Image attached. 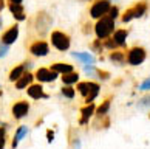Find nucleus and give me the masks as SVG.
<instances>
[{"mask_svg": "<svg viewBox=\"0 0 150 149\" xmlns=\"http://www.w3.org/2000/svg\"><path fill=\"white\" fill-rule=\"evenodd\" d=\"M33 82H34V73H33V71H25V73L14 82V89L19 90V92L26 90Z\"/></svg>", "mask_w": 150, "mask_h": 149, "instance_id": "14", "label": "nucleus"}, {"mask_svg": "<svg viewBox=\"0 0 150 149\" xmlns=\"http://www.w3.org/2000/svg\"><path fill=\"white\" fill-rule=\"evenodd\" d=\"M138 90H141V92H150V78H146L141 84L139 87H138Z\"/></svg>", "mask_w": 150, "mask_h": 149, "instance_id": "32", "label": "nucleus"}, {"mask_svg": "<svg viewBox=\"0 0 150 149\" xmlns=\"http://www.w3.org/2000/svg\"><path fill=\"white\" fill-rule=\"evenodd\" d=\"M90 50L93 53H98V54H101L102 51H104V42L101 41V39H94L91 43H90Z\"/></svg>", "mask_w": 150, "mask_h": 149, "instance_id": "26", "label": "nucleus"}, {"mask_svg": "<svg viewBox=\"0 0 150 149\" xmlns=\"http://www.w3.org/2000/svg\"><path fill=\"white\" fill-rule=\"evenodd\" d=\"M149 9V5L146 0H139V2H136L135 5H132L130 8H127L124 13L121 16V22L122 24H129L132 22L133 19H141L144 14L147 13Z\"/></svg>", "mask_w": 150, "mask_h": 149, "instance_id": "4", "label": "nucleus"}, {"mask_svg": "<svg viewBox=\"0 0 150 149\" xmlns=\"http://www.w3.org/2000/svg\"><path fill=\"white\" fill-rule=\"evenodd\" d=\"M42 123H43V120H42V118H40V120H37V121H36V128H39V126H40Z\"/></svg>", "mask_w": 150, "mask_h": 149, "instance_id": "39", "label": "nucleus"}, {"mask_svg": "<svg viewBox=\"0 0 150 149\" xmlns=\"http://www.w3.org/2000/svg\"><path fill=\"white\" fill-rule=\"evenodd\" d=\"M6 6L9 9V13L11 16L17 20V24L19 22H23L26 20V14H25V8H23V5H16V3H6Z\"/></svg>", "mask_w": 150, "mask_h": 149, "instance_id": "18", "label": "nucleus"}, {"mask_svg": "<svg viewBox=\"0 0 150 149\" xmlns=\"http://www.w3.org/2000/svg\"><path fill=\"white\" fill-rule=\"evenodd\" d=\"M108 61L115 65H125V53L122 50H113L108 53Z\"/></svg>", "mask_w": 150, "mask_h": 149, "instance_id": "22", "label": "nucleus"}, {"mask_svg": "<svg viewBox=\"0 0 150 149\" xmlns=\"http://www.w3.org/2000/svg\"><path fill=\"white\" fill-rule=\"evenodd\" d=\"M8 129H9V124L6 123V121H0V149H5V148H6Z\"/></svg>", "mask_w": 150, "mask_h": 149, "instance_id": "24", "label": "nucleus"}, {"mask_svg": "<svg viewBox=\"0 0 150 149\" xmlns=\"http://www.w3.org/2000/svg\"><path fill=\"white\" fill-rule=\"evenodd\" d=\"M60 81H62V86H76L81 81V75L74 70V71H70V73L60 75Z\"/></svg>", "mask_w": 150, "mask_h": 149, "instance_id": "21", "label": "nucleus"}, {"mask_svg": "<svg viewBox=\"0 0 150 149\" xmlns=\"http://www.w3.org/2000/svg\"><path fill=\"white\" fill-rule=\"evenodd\" d=\"M104 48L108 50V51H113V50H118V45H116V42L112 39V37H108V39H104Z\"/></svg>", "mask_w": 150, "mask_h": 149, "instance_id": "30", "label": "nucleus"}, {"mask_svg": "<svg viewBox=\"0 0 150 149\" xmlns=\"http://www.w3.org/2000/svg\"><path fill=\"white\" fill-rule=\"evenodd\" d=\"M25 71H26V70H25V67H23V64H17V65H14V67L9 70V73H8V81L14 84V82L17 81V79L20 78V76L25 73Z\"/></svg>", "mask_w": 150, "mask_h": 149, "instance_id": "23", "label": "nucleus"}, {"mask_svg": "<svg viewBox=\"0 0 150 149\" xmlns=\"http://www.w3.org/2000/svg\"><path fill=\"white\" fill-rule=\"evenodd\" d=\"M112 78V73L107 70H102V68H96V79L101 81V82H105Z\"/></svg>", "mask_w": 150, "mask_h": 149, "instance_id": "27", "label": "nucleus"}, {"mask_svg": "<svg viewBox=\"0 0 150 149\" xmlns=\"http://www.w3.org/2000/svg\"><path fill=\"white\" fill-rule=\"evenodd\" d=\"M30 110H31L30 101H26V99H16L13 103V106H11V115H13V118L16 121H22L23 118L28 117Z\"/></svg>", "mask_w": 150, "mask_h": 149, "instance_id": "7", "label": "nucleus"}, {"mask_svg": "<svg viewBox=\"0 0 150 149\" xmlns=\"http://www.w3.org/2000/svg\"><path fill=\"white\" fill-rule=\"evenodd\" d=\"M91 26H93V25H90V24H85V25H84V28H82V33H84L85 36H87V34H90V33L93 31Z\"/></svg>", "mask_w": 150, "mask_h": 149, "instance_id": "35", "label": "nucleus"}, {"mask_svg": "<svg viewBox=\"0 0 150 149\" xmlns=\"http://www.w3.org/2000/svg\"><path fill=\"white\" fill-rule=\"evenodd\" d=\"M127 37H129V30H125V28L115 30V33L112 34V39L116 42V45H118V48H125Z\"/></svg>", "mask_w": 150, "mask_h": 149, "instance_id": "20", "label": "nucleus"}, {"mask_svg": "<svg viewBox=\"0 0 150 149\" xmlns=\"http://www.w3.org/2000/svg\"><path fill=\"white\" fill-rule=\"evenodd\" d=\"M82 68H84V73L88 78H96V65H82Z\"/></svg>", "mask_w": 150, "mask_h": 149, "instance_id": "28", "label": "nucleus"}, {"mask_svg": "<svg viewBox=\"0 0 150 149\" xmlns=\"http://www.w3.org/2000/svg\"><path fill=\"white\" fill-rule=\"evenodd\" d=\"M57 78H60V76L56 71H53L50 67H37L34 71V79L39 84H51Z\"/></svg>", "mask_w": 150, "mask_h": 149, "instance_id": "9", "label": "nucleus"}, {"mask_svg": "<svg viewBox=\"0 0 150 149\" xmlns=\"http://www.w3.org/2000/svg\"><path fill=\"white\" fill-rule=\"evenodd\" d=\"M5 6H6V0H0V13L5 9Z\"/></svg>", "mask_w": 150, "mask_h": 149, "instance_id": "37", "label": "nucleus"}, {"mask_svg": "<svg viewBox=\"0 0 150 149\" xmlns=\"http://www.w3.org/2000/svg\"><path fill=\"white\" fill-rule=\"evenodd\" d=\"M50 68L53 71L60 76V75H65V73H70V71H74V65L70 64V62H64V61H56V62H51Z\"/></svg>", "mask_w": 150, "mask_h": 149, "instance_id": "17", "label": "nucleus"}, {"mask_svg": "<svg viewBox=\"0 0 150 149\" xmlns=\"http://www.w3.org/2000/svg\"><path fill=\"white\" fill-rule=\"evenodd\" d=\"M0 89H2V86H0Z\"/></svg>", "mask_w": 150, "mask_h": 149, "instance_id": "42", "label": "nucleus"}, {"mask_svg": "<svg viewBox=\"0 0 150 149\" xmlns=\"http://www.w3.org/2000/svg\"><path fill=\"white\" fill-rule=\"evenodd\" d=\"M60 95H62L65 99H74L76 98V89L74 86H62L60 87Z\"/></svg>", "mask_w": 150, "mask_h": 149, "instance_id": "25", "label": "nucleus"}, {"mask_svg": "<svg viewBox=\"0 0 150 149\" xmlns=\"http://www.w3.org/2000/svg\"><path fill=\"white\" fill-rule=\"evenodd\" d=\"M82 2H90V0H82Z\"/></svg>", "mask_w": 150, "mask_h": 149, "instance_id": "41", "label": "nucleus"}, {"mask_svg": "<svg viewBox=\"0 0 150 149\" xmlns=\"http://www.w3.org/2000/svg\"><path fill=\"white\" fill-rule=\"evenodd\" d=\"M47 137H48V143H51V141L54 140V132L48 129V130H47Z\"/></svg>", "mask_w": 150, "mask_h": 149, "instance_id": "36", "label": "nucleus"}, {"mask_svg": "<svg viewBox=\"0 0 150 149\" xmlns=\"http://www.w3.org/2000/svg\"><path fill=\"white\" fill-rule=\"evenodd\" d=\"M19 34H20V28H19V24H13L11 26H8L6 30L2 33V36H0V41H2L5 45H14L16 42L19 39Z\"/></svg>", "mask_w": 150, "mask_h": 149, "instance_id": "11", "label": "nucleus"}, {"mask_svg": "<svg viewBox=\"0 0 150 149\" xmlns=\"http://www.w3.org/2000/svg\"><path fill=\"white\" fill-rule=\"evenodd\" d=\"M8 51H9V47H8V45H5V43L0 41V59H3L5 56H6Z\"/></svg>", "mask_w": 150, "mask_h": 149, "instance_id": "34", "label": "nucleus"}, {"mask_svg": "<svg viewBox=\"0 0 150 149\" xmlns=\"http://www.w3.org/2000/svg\"><path fill=\"white\" fill-rule=\"evenodd\" d=\"M108 17H112L113 20H116V19H118V16H119V8L118 6H113V5H112V8H110V11H108Z\"/></svg>", "mask_w": 150, "mask_h": 149, "instance_id": "33", "label": "nucleus"}, {"mask_svg": "<svg viewBox=\"0 0 150 149\" xmlns=\"http://www.w3.org/2000/svg\"><path fill=\"white\" fill-rule=\"evenodd\" d=\"M50 42H51L53 48H56L57 51L65 53L68 51L71 47V37L68 33L60 31V30H54L50 33Z\"/></svg>", "mask_w": 150, "mask_h": 149, "instance_id": "3", "label": "nucleus"}, {"mask_svg": "<svg viewBox=\"0 0 150 149\" xmlns=\"http://www.w3.org/2000/svg\"><path fill=\"white\" fill-rule=\"evenodd\" d=\"M76 92L82 96L84 104H90V103H94V99L101 93V84L96 81H91V79L79 81L76 84Z\"/></svg>", "mask_w": 150, "mask_h": 149, "instance_id": "1", "label": "nucleus"}, {"mask_svg": "<svg viewBox=\"0 0 150 149\" xmlns=\"http://www.w3.org/2000/svg\"><path fill=\"white\" fill-rule=\"evenodd\" d=\"M70 146H71V149H81V138L77 135H74V137H71L70 138Z\"/></svg>", "mask_w": 150, "mask_h": 149, "instance_id": "31", "label": "nucleus"}, {"mask_svg": "<svg viewBox=\"0 0 150 149\" xmlns=\"http://www.w3.org/2000/svg\"><path fill=\"white\" fill-rule=\"evenodd\" d=\"M8 3H16V5H23V0H8Z\"/></svg>", "mask_w": 150, "mask_h": 149, "instance_id": "38", "label": "nucleus"}, {"mask_svg": "<svg viewBox=\"0 0 150 149\" xmlns=\"http://www.w3.org/2000/svg\"><path fill=\"white\" fill-rule=\"evenodd\" d=\"M110 8H112V2H110V0H94L93 5L90 6L88 14H90L91 19L98 20V19L104 17V16H107Z\"/></svg>", "mask_w": 150, "mask_h": 149, "instance_id": "8", "label": "nucleus"}, {"mask_svg": "<svg viewBox=\"0 0 150 149\" xmlns=\"http://www.w3.org/2000/svg\"><path fill=\"white\" fill-rule=\"evenodd\" d=\"M112 99H113V96H107L101 104H99V106L96 107V113H94V118H96V120H101V118L108 117L110 107H112Z\"/></svg>", "mask_w": 150, "mask_h": 149, "instance_id": "16", "label": "nucleus"}, {"mask_svg": "<svg viewBox=\"0 0 150 149\" xmlns=\"http://www.w3.org/2000/svg\"><path fill=\"white\" fill-rule=\"evenodd\" d=\"M71 56H73L76 61H79L82 65H94L96 64V58L88 51H73Z\"/></svg>", "mask_w": 150, "mask_h": 149, "instance_id": "19", "label": "nucleus"}, {"mask_svg": "<svg viewBox=\"0 0 150 149\" xmlns=\"http://www.w3.org/2000/svg\"><path fill=\"white\" fill-rule=\"evenodd\" d=\"M26 96L30 99H34V101H40V99H48L50 98L48 93H45L43 84H39V82H33L28 89H26Z\"/></svg>", "mask_w": 150, "mask_h": 149, "instance_id": "13", "label": "nucleus"}, {"mask_svg": "<svg viewBox=\"0 0 150 149\" xmlns=\"http://www.w3.org/2000/svg\"><path fill=\"white\" fill-rule=\"evenodd\" d=\"M2 26H3V19L0 17V30H2Z\"/></svg>", "mask_w": 150, "mask_h": 149, "instance_id": "40", "label": "nucleus"}, {"mask_svg": "<svg viewBox=\"0 0 150 149\" xmlns=\"http://www.w3.org/2000/svg\"><path fill=\"white\" fill-rule=\"evenodd\" d=\"M79 113L81 117L77 120V124L79 126H87L90 123V120L94 117V113H96V104L94 103H90V104H84L81 109H79Z\"/></svg>", "mask_w": 150, "mask_h": 149, "instance_id": "12", "label": "nucleus"}, {"mask_svg": "<svg viewBox=\"0 0 150 149\" xmlns=\"http://www.w3.org/2000/svg\"><path fill=\"white\" fill-rule=\"evenodd\" d=\"M53 24V19L50 17V14L45 13V11H39V13L34 16V22H33V26H34V30L39 33L40 36L47 34L50 26Z\"/></svg>", "mask_w": 150, "mask_h": 149, "instance_id": "6", "label": "nucleus"}, {"mask_svg": "<svg viewBox=\"0 0 150 149\" xmlns=\"http://www.w3.org/2000/svg\"><path fill=\"white\" fill-rule=\"evenodd\" d=\"M93 31L96 34V39H108L115 33V20L108 16H104V17L96 20V24L93 25Z\"/></svg>", "mask_w": 150, "mask_h": 149, "instance_id": "2", "label": "nucleus"}, {"mask_svg": "<svg viewBox=\"0 0 150 149\" xmlns=\"http://www.w3.org/2000/svg\"><path fill=\"white\" fill-rule=\"evenodd\" d=\"M30 134V128L26 124H20L17 126V129L14 130V135H13V140H11V149H17L19 143L26 138V135Z\"/></svg>", "mask_w": 150, "mask_h": 149, "instance_id": "15", "label": "nucleus"}, {"mask_svg": "<svg viewBox=\"0 0 150 149\" xmlns=\"http://www.w3.org/2000/svg\"><path fill=\"white\" fill-rule=\"evenodd\" d=\"M136 107H139V109H150V95L144 96L141 99H138Z\"/></svg>", "mask_w": 150, "mask_h": 149, "instance_id": "29", "label": "nucleus"}, {"mask_svg": "<svg viewBox=\"0 0 150 149\" xmlns=\"http://www.w3.org/2000/svg\"><path fill=\"white\" fill-rule=\"evenodd\" d=\"M28 51L34 58H45L50 54V43L43 39H36L28 45Z\"/></svg>", "mask_w": 150, "mask_h": 149, "instance_id": "10", "label": "nucleus"}, {"mask_svg": "<svg viewBox=\"0 0 150 149\" xmlns=\"http://www.w3.org/2000/svg\"><path fill=\"white\" fill-rule=\"evenodd\" d=\"M147 59V51H146V48L144 47H132L127 50V53H125V61H127V64L132 65V67H138V65H141L144 64V61Z\"/></svg>", "mask_w": 150, "mask_h": 149, "instance_id": "5", "label": "nucleus"}]
</instances>
